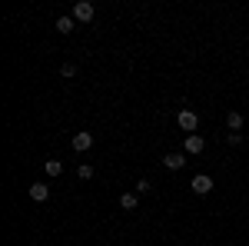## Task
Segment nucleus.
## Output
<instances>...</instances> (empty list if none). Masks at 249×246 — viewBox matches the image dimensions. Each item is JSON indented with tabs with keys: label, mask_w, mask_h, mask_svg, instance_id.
Returning a JSON list of instances; mask_svg holds the SVG:
<instances>
[{
	"label": "nucleus",
	"mask_w": 249,
	"mask_h": 246,
	"mask_svg": "<svg viewBox=\"0 0 249 246\" xmlns=\"http://www.w3.org/2000/svg\"><path fill=\"white\" fill-rule=\"evenodd\" d=\"M176 123H179V130H186V136H190V133H196V127H199V116H196V110L183 107V110L176 114Z\"/></svg>",
	"instance_id": "nucleus-1"
},
{
	"label": "nucleus",
	"mask_w": 249,
	"mask_h": 246,
	"mask_svg": "<svg viewBox=\"0 0 249 246\" xmlns=\"http://www.w3.org/2000/svg\"><path fill=\"white\" fill-rule=\"evenodd\" d=\"M190 187H193L196 196H206V193H213V176H210V173H196Z\"/></svg>",
	"instance_id": "nucleus-2"
},
{
	"label": "nucleus",
	"mask_w": 249,
	"mask_h": 246,
	"mask_svg": "<svg viewBox=\"0 0 249 246\" xmlns=\"http://www.w3.org/2000/svg\"><path fill=\"white\" fill-rule=\"evenodd\" d=\"M96 14V7L90 3V0H80V3H73V20H80V23H90Z\"/></svg>",
	"instance_id": "nucleus-3"
},
{
	"label": "nucleus",
	"mask_w": 249,
	"mask_h": 246,
	"mask_svg": "<svg viewBox=\"0 0 249 246\" xmlns=\"http://www.w3.org/2000/svg\"><path fill=\"white\" fill-rule=\"evenodd\" d=\"M90 147H93V133H87V130L73 133V150H77V153H87Z\"/></svg>",
	"instance_id": "nucleus-4"
},
{
	"label": "nucleus",
	"mask_w": 249,
	"mask_h": 246,
	"mask_svg": "<svg viewBox=\"0 0 249 246\" xmlns=\"http://www.w3.org/2000/svg\"><path fill=\"white\" fill-rule=\"evenodd\" d=\"M203 150H206V140H203L199 133H190V136H186V153H190V156H199Z\"/></svg>",
	"instance_id": "nucleus-5"
},
{
	"label": "nucleus",
	"mask_w": 249,
	"mask_h": 246,
	"mask_svg": "<svg viewBox=\"0 0 249 246\" xmlns=\"http://www.w3.org/2000/svg\"><path fill=\"white\" fill-rule=\"evenodd\" d=\"M30 200L47 203V200H50V187H47V183H30Z\"/></svg>",
	"instance_id": "nucleus-6"
},
{
	"label": "nucleus",
	"mask_w": 249,
	"mask_h": 246,
	"mask_svg": "<svg viewBox=\"0 0 249 246\" xmlns=\"http://www.w3.org/2000/svg\"><path fill=\"white\" fill-rule=\"evenodd\" d=\"M163 167H166V170H183V167H186V156H183V153H166V156H163Z\"/></svg>",
	"instance_id": "nucleus-7"
},
{
	"label": "nucleus",
	"mask_w": 249,
	"mask_h": 246,
	"mask_svg": "<svg viewBox=\"0 0 249 246\" xmlns=\"http://www.w3.org/2000/svg\"><path fill=\"white\" fill-rule=\"evenodd\" d=\"M226 123H230V133H239V130H243V123H246V120H243V114H239V110H232V114L226 116Z\"/></svg>",
	"instance_id": "nucleus-8"
},
{
	"label": "nucleus",
	"mask_w": 249,
	"mask_h": 246,
	"mask_svg": "<svg viewBox=\"0 0 249 246\" xmlns=\"http://www.w3.org/2000/svg\"><path fill=\"white\" fill-rule=\"evenodd\" d=\"M120 207L123 209H136L140 207V193H123V196H120Z\"/></svg>",
	"instance_id": "nucleus-9"
},
{
	"label": "nucleus",
	"mask_w": 249,
	"mask_h": 246,
	"mask_svg": "<svg viewBox=\"0 0 249 246\" xmlns=\"http://www.w3.org/2000/svg\"><path fill=\"white\" fill-rule=\"evenodd\" d=\"M43 170H47V176H60L63 173V163L60 160H43Z\"/></svg>",
	"instance_id": "nucleus-10"
},
{
	"label": "nucleus",
	"mask_w": 249,
	"mask_h": 246,
	"mask_svg": "<svg viewBox=\"0 0 249 246\" xmlns=\"http://www.w3.org/2000/svg\"><path fill=\"white\" fill-rule=\"evenodd\" d=\"M57 30L60 34H73V17H57Z\"/></svg>",
	"instance_id": "nucleus-11"
},
{
	"label": "nucleus",
	"mask_w": 249,
	"mask_h": 246,
	"mask_svg": "<svg viewBox=\"0 0 249 246\" xmlns=\"http://www.w3.org/2000/svg\"><path fill=\"white\" fill-rule=\"evenodd\" d=\"M77 176H80V180H93V167H90V163H83V167L77 170Z\"/></svg>",
	"instance_id": "nucleus-12"
},
{
	"label": "nucleus",
	"mask_w": 249,
	"mask_h": 246,
	"mask_svg": "<svg viewBox=\"0 0 249 246\" xmlns=\"http://www.w3.org/2000/svg\"><path fill=\"white\" fill-rule=\"evenodd\" d=\"M150 189H153V183H150L146 176H143V180H136V193H150Z\"/></svg>",
	"instance_id": "nucleus-13"
},
{
	"label": "nucleus",
	"mask_w": 249,
	"mask_h": 246,
	"mask_svg": "<svg viewBox=\"0 0 249 246\" xmlns=\"http://www.w3.org/2000/svg\"><path fill=\"white\" fill-rule=\"evenodd\" d=\"M226 143H230V147H239V143H243V133H226Z\"/></svg>",
	"instance_id": "nucleus-14"
},
{
	"label": "nucleus",
	"mask_w": 249,
	"mask_h": 246,
	"mask_svg": "<svg viewBox=\"0 0 249 246\" xmlns=\"http://www.w3.org/2000/svg\"><path fill=\"white\" fill-rule=\"evenodd\" d=\"M60 74H63V76H73V74H77V67H73V63H63V67H60Z\"/></svg>",
	"instance_id": "nucleus-15"
}]
</instances>
